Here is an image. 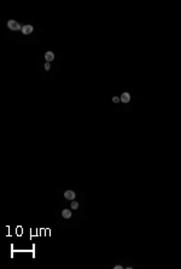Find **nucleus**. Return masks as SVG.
<instances>
[{
  "instance_id": "3",
  "label": "nucleus",
  "mask_w": 181,
  "mask_h": 269,
  "mask_svg": "<svg viewBox=\"0 0 181 269\" xmlns=\"http://www.w3.org/2000/svg\"><path fill=\"white\" fill-rule=\"evenodd\" d=\"M32 32H33V25H29V24H28V25H24L22 28V33L24 34V35H28V34H30Z\"/></svg>"
},
{
  "instance_id": "10",
  "label": "nucleus",
  "mask_w": 181,
  "mask_h": 269,
  "mask_svg": "<svg viewBox=\"0 0 181 269\" xmlns=\"http://www.w3.org/2000/svg\"><path fill=\"white\" fill-rule=\"evenodd\" d=\"M123 267L122 266H115V269H122Z\"/></svg>"
},
{
  "instance_id": "1",
  "label": "nucleus",
  "mask_w": 181,
  "mask_h": 269,
  "mask_svg": "<svg viewBox=\"0 0 181 269\" xmlns=\"http://www.w3.org/2000/svg\"><path fill=\"white\" fill-rule=\"evenodd\" d=\"M7 27H9V29H11V30H19V29L22 30L19 23H17L16 21H13V19H11V21L7 22Z\"/></svg>"
},
{
  "instance_id": "4",
  "label": "nucleus",
  "mask_w": 181,
  "mask_h": 269,
  "mask_svg": "<svg viewBox=\"0 0 181 269\" xmlns=\"http://www.w3.org/2000/svg\"><path fill=\"white\" fill-rule=\"evenodd\" d=\"M45 59L46 62H52L53 59H54V54H53V52H51V51H48V52H46L45 53Z\"/></svg>"
},
{
  "instance_id": "9",
  "label": "nucleus",
  "mask_w": 181,
  "mask_h": 269,
  "mask_svg": "<svg viewBox=\"0 0 181 269\" xmlns=\"http://www.w3.org/2000/svg\"><path fill=\"white\" fill-rule=\"evenodd\" d=\"M120 100H121V98H118V97H113V98H112V101H113V103H118Z\"/></svg>"
},
{
  "instance_id": "7",
  "label": "nucleus",
  "mask_w": 181,
  "mask_h": 269,
  "mask_svg": "<svg viewBox=\"0 0 181 269\" xmlns=\"http://www.w3.org/2000/svg\"><path fill=\"white\" fill-rule=\"evenodd\" d=\"M77 208H79V203H76V202H72V203H71V209L76 210Z\"/></svg>"
},
{
  "instance_id": "5",
  "label": "nucleus",
  "mask_w": 181,
  "mask_h": 269,
  "mask_svg": "<svg viewBox=\"0 0 181 269\" xmlns=\"http://www.w3.org/2000/svg\"><path fill=\"white\" fill-rule=\"evenodd\" d=\"M129 100H130V95H129V93L125 92V93L121 95V101H122V103H129Z\"/></svg>"
},
{
  "instance_id": "2",
  "label": "nucleus",
  "mask_w": 181,
  "mask_h": 269,
  "mask_svg": "<svg viewBox=\"0 0 181 269\" xmlns=\"http://www.w3.org/2000/svg\"><path fill=\"white\" fill-rule=\"evenodd\" d=\"M64 197H65V199H69V200H74L75 199V197H76V193L74 192V191H65V193H64Z\"/></svg>"
},
{
  "instance_id": "6",
  "label": "nucleus",
  "mask_w": 181,
  "mask_h": 269,
  "mask_svg": "<svg viewBox=\"0 0 181 269\" xmlns=\"http://www.w3.org/2000/svg\"><path fill=\"white\" fill-rule=\"evenodd\" d=\"M62 216H63L64 218H70V217H71V211L68 210V209H64V210L62 211Z\"/></svg>"
},
{
  "instance_id": "8",
  "label": "nucleus",
  "mask_w": 181,
  "mask_h": 269,
  "mask_svg": "<svg viewBox=\"0 0 181 269\" xmlns=\"http://www.w3.org/2000/svg\"><path fill=\"white\" fill-rule=\"evenodd\" d=\"M50 69H51V65H50V63H48V62H46V64H45V70H46V71H48Z\"/></svg>"
}]
</instances>
